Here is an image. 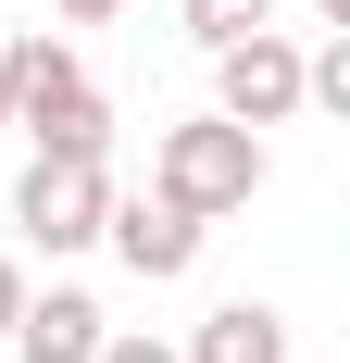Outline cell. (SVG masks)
I'll return each mask as SVG.
<instances>
[{
  "label": "cell",
  "mask_w": 350,
  "mask_h": 363,
  "mask_svg": "<svg viewBox=\"0 0 350 363\" xmlns=\"http://www.w3.org/2000/svg\"><path fill=\"white\" fill-rule=\"evenodd\" d=\"M0 113L26 125V150H101L113 138L101 88H88V63H75L63 38H13L0 50Z\"/></svg>",
  "instance_id": "obj_1"
},
{
  "label": "cell",
  "mask_w": 350,
  "mask_h": 363,
  "mask_svg": "<svg viewBox=\"0 0 350 363\" xmlns=\"http://www.w3.org/2000/svg\"><path fill=\"white\" fill-rule=\"evenodd\" d=\"M150 188H163L175 213H238V201H263V138L250 125H225V113H201V125H163V163H150Z\"/></svg>",
  "instance_id": "obj_2"
},
{
  "label": "cell",
  "mask_w": 350,
  "mask_h": 363,
  "mask_svg": "<svg viewBox=\"0 0 350 363\" xmlns=\"http://www.w3.org/2000/svg\"><path fill=\"white\" fill-rule=\"evenodd\" d=\"M113 213V176H101V150H38L26 188H13V225H26L38 251H88Z\"/></svg>",
  "instance_id": "obj_3"
},
{
  "label": "cell",
  "mask_w": 350,
  "mask_h": 363,
  "mask_svg": "<svg viewBox=\"0 0 350 363\" xmlns=\"http://www.w3.org/2000/svg\"><path fill=\"white\" fill-rule=\"evenodd\" d=\"M213 113H225V125H250V138H263V125H288V113H300V38H276V26L225 38V50H213Z\"/></svg>",
  "instance_id": "obj_4"
},
{
  "label": "cell",
  "mask_w": 350,
  "mask_h": 363,
  "mask_svg": "<svg viewBox=\"0 0 350 363\" xmlns=\"http://www.w3.org/2000/svg\"><path fill=\"white\" fill-rule=\"evenodd\" d=\"M101 238L125 251V276H150V289L201 263V213H175L163 188H138V201H113V213H101Z\"/></svg>",
  "instance_id": "obj_5"
},
{
  "label": "cell",
  "mask_w": 350,
  "mask_h": 363,
  "mask_svg": "<svg viewBox=\"0 0 350 363\" xmlns=\"http://www.w3.org/2000/svg\"><path fill=\"white\" fill-rule=\"evenodd\" d=\"M101 301H88V289H50V301H38L26 289V313H13V351H26V363H101Z\"/></svg>",
  "instance_id": "obj_6"
},
{
  "label": "cell",
  "mask_w": 350,
  "mask_h": 363,
  "mask_svg": "<svg viewBox=\"0 0 350 363\" xmlns=\"http://www.w3.org/2000/svg\"><path fill=\"white\" fill-rule=\"evenodd\" d=\"M188 363H288V326L263 313V301H225V313H201Z\"/></svg>",
  "instance_id": "obj_7"
},
{
  "label": "cell",
  "mask_w": 350,
  "mask_h": 363,
  "mask_svg": "<svg viewBox=\"0 0 350 363\" xmlns=\"http://www.w3.org/2000/svg\"><path fill=\"white\" fill-rule=\"evenodd\" d=\"M250 26H276V0H188V38H201V50H225V38H250Z\"/></svg>",
  "instance_id": "obj_8"
},
{
  "label": "cell",
  "mask_w": 350,
  "mask_h": 363,
  "mask_svg": "<svg viewBox=\"0 0 350 363\" xmlns=\"http://www.w3.org/2000/svg\"><path fill=\"white\" fill-rule=\"evenodd\" d=\"M101 363H188V351H163V338H138V326H113V338H101Z\"/></svg>",
  "instance_id": "obj_9"
},
{
  "label": "cell",
  "mask_w": 350,
  "mask_h": 363,
  "mask_svg": "<svg viewBox=\"0 0 350 363\" xmlns=\"http://www.w3.org/2000/svg\"><path fill=\"white\" fill-rule=\"evenodd\" d=\"M13 313H26V263L0 251V338H13Z\"/></svg>",
  "instance_id": "obj_10"
},
{
  "label": "cell",
  "mask_w": 350,
  "mask_h": 363,
  "mask_svg": "<svg viewBox=\"0 0 350 363\" xmlns=\"http://www.w3.org/2000/svg\"><path fill=\"white\" fill-rule=\"evenodd\" d=\"M113 13H125V0H63V26H113Z\"/></svg>",
  "instance_id": "obj_11"
},
{
  "label": "cell",
  "mask_w": 350,
  "mask_h": 363,
  "mask_svg": "<svg viewBox=\"0 0 350 363\" xmlns=\"http://www.w3.org/2000/svg\"><path fill=\"white\" fill-rule=\"evenodd\" d=\"M313 13H325V26H350V0H313Z\"/></svg>",
  "instance_id": "obj_12"
}]
</instances>
